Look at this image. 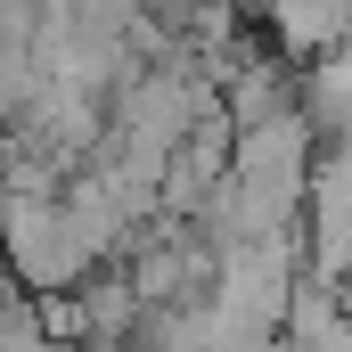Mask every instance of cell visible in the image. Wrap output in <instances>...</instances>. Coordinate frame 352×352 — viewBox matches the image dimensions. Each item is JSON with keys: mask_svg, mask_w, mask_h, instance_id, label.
<instances>
[{"mask_svg": "<svg viewBox=\"0 0 352 352\" xmlns=\"http://www.w3.org/2000/svg\"><path fill=\"white\" fill-rule=\"evenodd\" d=\"M303 254L320 278L352 287V148L320 140V164H311V197H303Z\"/></svg>", "mask_w": 352, "mask_h": 352, "instance_id": "1", "label": "cell"}, {"mask_svg": "<svg viewBox=\"0 0 352 352\" xmlns=\"http://www.w3.org/2000/svg\"><path fill=\"white\" fill-rule=\"evenodd\" d=\"M0 173H8V131H0Z\"/></svg>", "mask_w": 352, "mask_h": 352, "instance_id": "3", "label": "cell"}, {"mask_svg": "<svg viewBox=\"0 0 352 352\" xmlns=\"http://www.w3.org/2000/svg\"><path fill=\"white\" fill-rule=\"evenodd\" d=\"M344 8H352V0H344Z\"/></svg>", "mask_w": 352, "mask_h": 352, "instance_id": "5", "label": "cell"}, {"mask_svg": "<svg viewBox=\"0 0 352 352\" xmlns=\"http://www.w3.org/2000/svg\"><path fill=\"white\" fill-rule=\"evenodd\" d=\"M263 25H270V41L287 58H311V66L352 41V8L344 0H263Z\"/></svg>", "mask_w": 352, "mask_h": 352, "instance_id": "2", "label": "cell"}, {"mask_svg": "<svg viewBox=\"0 0 352 352\" xmlns=\"http://www.w3.org/2000/svg\"><path fill=\"white\" fill-rule=\"evenodd\" d=\"M344 303H352V287H344Z\"/></svg>", "mask_w": 352, "mask_h": 352, "instance_id": "4", "label": "cell"}]
</instances>
